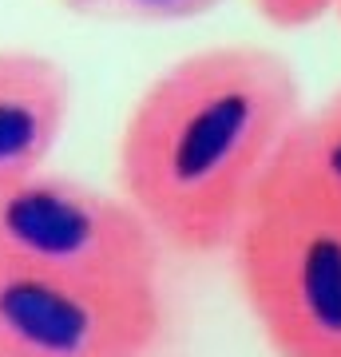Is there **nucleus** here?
<instances>
[{
    "mask_svg": "<svg viewBox=\"0 0 341 357\" xmlns=\"http://www.w3.org/2000/svg\"><path fill=\"white\" fill-rule=\"evenodd\" d=\"M159 238L147 218L107 191L63 175L16 183L0 195V258L96 282L159 278Z\"/></svg>",
    "mask_w": 341,
    "mask_h": 357,
    "instance_id": "3",
    "label": "nucleus"
},
{
    "mask_svg": "<svg viewBox=\"0 0 341 357\" xmlns=\"http://www.w3.org/2000/svg\"><path fill=\"white\" fill-rule=\"evenodd\" d=\"M159 286L96 282L0 258V357H147Z\"/></svg>",
    "mask_w": 341,
    "mask_h": 357,
    "instance_id": "4",
    "label": "nucleus"
},
{
    "mask_svg": "<svg viewBox=\"0 0 341 357\" xmlns=\"http://www.w3.org/2000/svg\"><path fill=\"white\" fill-rule=\"evenodd\" d=\"M63 64L28 48H0V195L48 163L68 123Z\"/></svg>",
    "mask_w": 341,
    "mask_h": 357,
    "instance_id": "5",
    "label": "nucleus"
},
{
    "mask_svg": "<svg viewBox=\"0 0 341 357\" xmlns=\"http://www.w3.org/2000/svg\"><path fill=\"white\" fill-rule=\"evenodd\" d=\"M258 195L341 215V88L314 112L298 115L266 167Z\"/></svg>",
    "mask_w": 341,
    "mask_h": 357,
    "instance_id": "6",
    "label": "nucleus"
},
{
    "mask_svg": "<svg viewBox=\"0 0 341 357\" xmlns=\"http://www.w3.org/2000/svg\"><path fill=\"white\" fill-rule=\"evenodd\" d=\"M286 56L215 44L159 72L119 135L123 199L183 255L230 250L262 175L302 115Z\"/></svg>",
    "mask_w": 341,
    "mask_h": 357,
    "instance_id": "1",
    "label": "nucleus"
},
{
    "mask_svg": "<svg viewBox=\"0 0 341 357\" xmlns=\"http://www.w3.org/2000/svg\"><path fill=\"white\" fill-rule=\"evenodd\" d=\"M79 20L103 24H187L202 20L227 0H60Z\"/></svg>",
    "mask_w": 341,
    "mask_h": 357,
    "instance_id": "7",
    "label": "nucleus"
},
{
    "mask_svg": "<svg viewBox=\"0 0 341 357\" xmlns=\"http://www.w3.org/2000/svg\"><path fill=\"white\" fill-rule=\"evenodd\" d=\"M338 16H341V0H338Z\"/></svg>",
    "mask_w": 341,
    "mask_h": 357,
    "instance_id": "9",
    "label": "nucleus"
},
{
    "mask_svg": "<svg viewBox=\"0 0 341 357\" xmlns=\"http://www.w3.org/2000/svg\"><path fill=\"white\" fill-rule=\"evenodd\" d=\"M254 13L270 28L298 32V28H310L326 20L329 13H338V0H254Z\"/></svg>",
    "mask_w": 341,
    "mask_h": 357,
    "instance_id": "8",
    "label": "nucleus"
},
{
    "mask_svg": "<svg viewBox=\"0 0 341 357\" xmlns=\"http://www.w3.org/2000/svg\"><path fill=\"white\" fill-rule=\"evenodd\" d=\"M230 258L274 357H341V215L258 195Z\"/></svg>",
    "mask_w": 341,
    "mask_h": 357,
    "instance_id": "2",
    "label": "nucleus"
}]
</instances>
